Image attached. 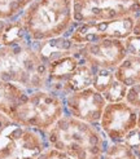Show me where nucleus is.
<instances>
[{
  "mask_svg": "<svg viewBox=\"0 0 140 159\" xmlns=\"http://www.w3.org/2000/svg\"><path fill=\"white\" fill-rule=\"evenodd\" d=\"M48 145L77 159L88 154H104L108 139L99 124L79 120L64 114L45 132Z\"/></svg>",
  "mask_w": 140,
  "mask_h": 159,
  "instance_id": "nucleus-1",
  "label": "nucleus"
},
{
  "mask_svg": "<svg viewBox=\"0 0 140 159\" xmlns=\"http://www.w3.org/2000/svg\"><path fill=\"white\" fill-rule=\"evenodd\" d=\"M18 20L33 42L68 36L75 25L73 0H34Z\"/></svg>",
  "mask_w": 140,
  "mask_h": 159,
  "instance_id": "nucleus-2",
  "label": "nucleus"
},
{
  "mask_svg": "<svg viewBox=\"0 0 140 159\" xmlns=\"http://www.w3.org/2000/svg\"><path fill=\"white\" fill-rule=\"evenodd\" d=\"M0 80L16 83L29 91L47 89V66L33 47V40L0 44Z\"/></svg>",
  "mask_w": 140,
  "mask_h": 159,
  "instance_id": "nucleus-3",
  "label": "nucleus"
},
{
  "mask_svg": "<svg viewBox=\"0 0 140 159\" xmlns=\"http://www.w3.org/2000/svg\"><path fill=\"white\" fill-rule=\"evenodd\" d=\"M65 114L64 98L47 89L27 91L11 119L21 127L47 132Z\"/></svg>",
  "mask_w": 140,
  "mask_h": 159,
  "instance_id": "nucleus-4",
  "label": "nucleus"
},
{
  "mask_svg": "<svg viewBox=\"0 0 140 159\" xmlns=\"http://www.w3.org/2000/svg\"><path fill=\"white\" fill-rule=\"evenodd\" d=\"M140 0H73V17L78 23L136 17Z\"/></svg>",
  "mask_w": 140,
  "mask_h": 159,
  "instance_id": "nucleus-5",
  "label": "nucleus"
},
{
  "mask_svg": "<svg viewBox=\"0 0 140 159\" xmlns=\"http://www.w3.org/2000/svg\"><path fill=\"white\" fill-rule=\"evenodd\" d=\"M0 142V159H35L48 142L45 133L33 128L13 125L2 136Z\"/></svg>",
  "mask_w": 140,
  "mask_h": 159,
  "instance_id": "nucleus-6",
  "label": "nucleus"
},
{
  "mask_svg": "<svg viewBox=\"0 0 140 159\" xmlns=\"http://www.w3.org/2000/svg\"><path fill=\"white\" fill-rule=\"evenodd\" d=\"M135 17H124L113 21L99 22H75L70 30L69 38L77 44H87L104 39H122L124 40L132 34Z\"/></svg>",
  "mask_w": 140,
  "mask_h": 159,
  "instance_id": "nucleus-7",
  "label": "nucleus"
},
{
  "mask_svg": "<svg viewBox=\"0 0 140 159\" xmlns=\"http://www.w3.org/2000/svg\"><path fill=\"white\" fill-rule=\"evenodd\" d=\"M139 111L126 101L109 102L105 105L99 125L112 142H123L127 134L138 128Z\"/></svg>",
  "mask_w": 140,
  "mask_h": 159,
  "instance_id": "nucleus-8",
  "label": "nucleus"
},
{
  "mask_svg": "<svg viewBox=\"0 0 140 159\" xmlns=\"http://www.w3.org/2000/svg\"><path fill=\"white\" fill-rule=\"evenodd\" d=\"M127 56V49L122 39H104V40L81 44L79 57L92 69L112 70L119 65Z\"/></svg>",
  "mask_w": 140,
  "mask_h": 159,
  "instance_id": "nucleus-9",
  "label": "nucleus"
},
{
  "mask_svg": "<svg viewBox=\"0 0 140 159\" xmlns=\"http://www.w3.org/2000/svg\"><path fill=\"white\" fill-rule=\"evenodd\" d=\"M62 98L65 114L92 124H99L104 107L108 104L103 94L92 87L69 93Z\"/></svg>",
  "mask_w": 140,
  "mask_h": 159,
  "instance_id": "nucleus-10",
  "label": "nucleus"
},
{
  "mask_svg": "<svg viewBox=\"0 0 140 159\" xmlns=\"http://www.w3.org/2000/svg\"><path fill=\"white\" fill-rule=\"evenodd\" d=\"M81 44L74 43L69 36H58L43 42H33L34 49L38 52L39 57L45 63L56 60L61 56L75 53Z\"/></svg>",
  "mask_w": 140,
  "mask_h": 159,
  "instance_id": "nucleus-11",
  "label": "nucleus"
},
{
  "mask_svg": "<svg viewBox=\"0 0 140 159\" xmlns=\"http://www.w3.org/2000/svg\"><path fill=\"white\" fill-rule=\"evenodd\" d=\"M27 91L16 83L0 80V113L11 118Z\"/></svg>",
  "mask_w": 140,
  "mask_h": 159,
  "instance_id": "nucleus-12",
  "label": "nucleus"
},
{
  "mask_svg": "<svg viewBox=\"0 0 140 159\" xmlns=\"http://www.w3.org/2000/svg\"><path fill=\"white\" fill-rule=\"evenodd\" d=\"M114 78L128 88L140 83V54H130L114 69Z\"/></svg>",
  "mask_w": 140,
  "mask_h": 159,
  "instance_id": "nucleus-13",
  "label": "nucleus"
},
{
  "mask_svg": "<svg viewBox=\"0 0 140 159\" xmlns=\"http://www.w3.org/2000/svg\"><path fill=\"white\" fill-rule=\"evenodd\" d=\"M92 79H93V69L90 65H87L86 62H82L81 65L78 66L74 75L70 78L68 83L64 85L61 96L65 97L69 93L88 88V87L92 85Z\"/></svg>",
  "mask_w": 140,
  "mask_h": 159,
  "instance_id": "nucleus-14",
  "label": "nucleus"
},
{
  "mask_svg": "<svg viewBox=\"0 0 140 159\" xmlns=\"http://www.w3.org/2000/svg\"><path fill=\"white\" fill-rule=\"evenodd\" d=\"M27 40H30V39L18 18L12 20V21H7V26H5L3 39H2L3 45L20 44V43L27 42Z\"/></svg>",
  "mask_w": 140,
  "mask_h": 159,
  "instance_id": "nucleus-15",
  "label": "nucleus"
},
{
  "mask_svg": "<svg viewBox=\"0 0 140 159\" xmlns=\"http://www.w3.org/2000/svg\"><path fill=\"white\" fill-rule=\"evenodd\" d=\"M34 0H0V20L12 21L18 18Z\"/></svg>",
  "mask_w": 140,
  "mask_h": 159,
  "instance_id": "nucleus-16",
  "label": "nucleus"
},
{
  "mask_svg": "<svg viewBox=\"0 0 140 159\" xmlns=\"http://www.w3.org/2000/svg\"><path fill=\"white\" fill-rule=\"evenodd\" d=\"M103 159H136V154L126 142H113L108 145Z\"/></svg>",
  "mask_w": 140,
  "mask_h": 159,
  "instance_id": "nucleus-17",
  "label": "nucleus"
},
{
  "mask_svg": "<svg viewBox=\"0 0 140 159\" xmlns=\"http://www.w3.org/2000/svg\"><path fill=\"white\" fill-rule=\"evenodd\" d=\"M127 89L128 88L126 85L118 82L117 79H114L101 94H103V97L105 98L108 104L109 102H119V101H124V98H126Z\"/></svg>",
  "mask_w": 140,
  "mask_h": 159,
  "instance_id": "nucleus-18",
  "label": "nucleus"
},
{
  "mask_svg": "<svg viewBox=\"0 0 140 159\" xmlns=\"http://www.w3.org/2000/svg\"><path fill=\"white\" fill-rule=\"evenodd\" d=\"M124 101H126L130 106L140 111V83L132 85V87H128Z\"/></svg>",
  "mask_w": 140,
  "mask_h": 159,
  "instance_id": "nucleus-19",
  "label": "nucleus"
},
{
  "mask_svg": "<svg viewBox=\"0 0 140 159\" xmlns=\"http://www.w3.org/2000/svg\"><path fill=\"white\" fill-rule=\"evenodd\" d=\"M35 159H73V158L64 152H60V150L54 149L52 146H48V148H45Z\"/></svg>",
  "mask_w": 140,
  "mask_h": 159,
  "instance_id": "nucleus-20",
  "label": "nucleus"
},
{
  "mask_svg": "<svg viewBox=\"0 0 140 159\" xmlns=\"http://www.w3.org/2000/svg\"><path fill=\"white\" fill-rule=\"evenodd\" d=\"M124 45H126L127 53L130 54H140V36L130 35L124 39Z\"/></svg>",
  "mask_w": 140,
  "mask_h": 159,
  "instance_id": "nucleus-21",
  "label": "nucleus"
},
{
  "mask_svg": "<svg viewBox=\"0 0 140 159\" xmlns=\"http://www.w3.org/2000/svg\"><path fill=\"white\" fill-rule=\"evenodd\" d=\"M13 125H17V124H16L9 116H7L3 113H0V137L3 136V133L8 128H11V127H13Z\"/></svg>",
  "mask_w": 140,
  "mask_h": 159,
  "instance_id": "nucleus-22",
  "label": "nucleus"
},
{
  "mask_svg": "<svg viewBox=\"0 0 140 159\" xmlns=\"http://www.w3.org/2000/svg\"><path fill=\"white\" fill-rule=\"evenodd\" d=\"M132 35L140 36V13L135 17V22H134V27H132Z\"/></svg>",
  "mask_w": 140,
  "mask_h": 159,
  "instance_id": "nucleus-23",
  "label": "nucleus"
},
{
  "mask_svg": "<svg viewBox=\"0 0 140 159\" xmlns=\"http://www.w3.org/2000/svg\"><path fill=\"white\" fill-rule=\"evenodd\" d=\"M77 159H103V154H88V155H83Z\"/></svg>",
  "mask_w": 140,
  "mask_h": 159,
  "instance_id": "nucleus-24",
  "label": "nucleus"
},
{
  "mask_svg": "<svg viewBox=\"0 0 140 159\" xmlns=\"http://www.w3.org/2000/svg\"><path fill=\"white\" fill-rule=\"evenodd\" d=\"M5 26H7V21L0 20V44H2V39H3V34H4Z\"/></svg>",
  "mask_w": 140,
  "mask_h": 159,
  "instance_id": "nucleus-25",
  "label": "nucleus"
},
{
  "mask_svg": "<svg viewBox=\"0 0 140 159\" xmlns=\"http://www.w3.org/2000/svg\"><path fill=\"white\" fill-rule=\"evenodd\" d=\"M138 129H140V111L138 113Z\"/></svg>",
  "mask_w": 140,
  "mask_h": 159,
  "instance_id": "nucleus-26",
  "label": "nucleus"
}]
</instances>
